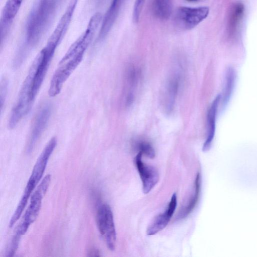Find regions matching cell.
Masks as SVG:
<instances>
[{
	"mask_svg": "<svg viewBox=\"0 0 257 257\" xmlns=\"http://www.w3.org/2000/svg\"><path fill=\"white\" fill-rule=\"evenodd\" d=\"M235 80L234 71L231 67L228 68L226 74L225 84L223 90V104L225 105L232 93Z\"/></svg>",
	"mask_w": 257,
	"mask_h": 257,
	"instance_id": "16",
	"label": "cell"
},
{
	"mask_svg": "<svg viewBox=\"0 0 257 257\" xmlns=\"http://www.w3.org/2000/svg\"><path fill=\"white\" fill-rule=\"evenodd\" d=\"M201 188V177L199 173H198L194 182V191L191 198L186 206L180 212L178 217L183 219L188 216L194 210L196 206L200 195Z\"/></svg>",
	"mask_w": 257,
	"mask_h": 257,
	"instance_id": "14",
	"label": "cell"
},
{
	"mask_svg": "<svg viewBox=\"0 0 257 257\" xmlns=\"http://www.w3.org/2000/svg\"><path fill=\"white\" fill-rule=\"evenodd\" d=\"M186 1L188 2H197L200 0H186Z\"/></svg>",
	"mask_w": 257,
	"mask_h": 257,
	"instance_id": "22",
	"label": "cell"
},
{
	"mask_svg": "<svg viewBox=\"0 0 257 257\" xmlns=\"http://www.w3.org/2000/svg\"><path fill=\"white\" fill-rule=\"evenodd\" d=\"M21 237V235L20 234L16 232H15L7 248L6 253L7 256H13L16 252L19 246Z\"/></svg>",
	"mask_w": 257,
	"mask_h": 257,
	"instance_id": "18",
	"label": "cell"
},
{
	"mask_svg": "<svg viewBox=\"0 0 257 257\" xmlns=\"http://www.w3.org/2000/svg\"><path fill=\"white\" fill-rule=\"evenodd\" d=\"M89 256H99V251L95 248H91L88 252Z\"/></svg>",
	"mask_w": 257,
	"mask_h": 257,
	"instance_id": "21",
	"label": "cell"
},
{
	"mask_svg": "<svg viewBox=\"0 0 257 257\" xmlns=\"http://www.w3.org/2000/svg\"><path fill=\"white\" fill-rule=\"evenodd\" d=\"M57 7V0H35L25 26V41L14 61L15 67L23 62L27 51L40 41L50 23Z\"/></svg>",
	"mask_w": 257,
	"mask_h": 257,
	"instance_id": "2",
	"label": "cell"
},
{
	"mask_svg": "<svg viewBox=\"0 0 257 257\" xmlns=\"http://www.w3.org/2000/svg\"><path fill=\"white\" fill-rule=\"evenodd\" d=\"M96 220L98 231L104 238L107 248L110 250H114L116 245V233L113 213L108 204L102 203L98 206Z\"/></svg>",
	"mask_w": 257,
	"mask_h": 257,
	"instance_id": "4",
	"label": "cell"
},
{
	"mask_svg": "<svg viewBox=\"0 0 257 257\" xmlns=\"http://www.w3.org/2000/svg\"><path fill=\"white\" fill-rule=\"evenodd\" d=\"M142 156L138 153L135 158V163L142 181L143 192L148 194L158 182L159 175L156 168L142 161Z\"/></svg>",
	"mask_w": 257,
	"mask_h": 257,
	"instance_id": "8",
	"label": "cell"
},
{
	"mask_svg": "<svg viewBox=\"0 0 257 257\" xmlns=\"http://www.w3.org/2000/svg\"><path fill=\"white\" fill-rule=\"evenodd\" d=\"M51 181V176L47 175L32 194L30 203L25 212L22 222L17 227L16 232L21 235H24L30 225L36 219L41 209L42 199L47 191Z\"/></svg>",
	"mask_w": 257,
	"mask_h": 257,
	"instance_id": "3",
	"label": "cell"
},
{
	"mask_svg": "<svg viewBox=\"0 0 257 257\" xmlns=\"http://www.w3.org/2000/svg\"><path fill=\"white\" fill-rule=\"evenodd\" d=\"M23 0H7L0 20L1 42L2 44L9 29L17 15Z\"/></svg>",
	"mask_w": 257,
	"mask_h": 257,
	"instance_id": "10",
	"label": "cell"
},
{
	"mask_svg": "<svg viewBox=\"0 0 257 257\" xmlns=\"http://www.w3.org/2000/svg\"><path fill=\"white\" fill-rule=\"evenodd\" d=\"M220 99L221 95L219 94L212 101L208 110L207 137L203 146L202 150L203 151H207L209 149L214 137L216 113Z\"/></svg>",
	"mask_w": 257,
	"mask_h": 257,
	"instance_id": "12",
	"label": "cell"
},
{
	"mask_svg": "<svg viewBox=\"0 0 257 257\" xmlns=\"http://www.w3.org/2000/svg\"><path fill=\"white\" fill-rule=\"evenodd\" d=\"M0 86V103L1 111L2 112L6 101L8 92V82L6 78H4L1 80Z\"/></svg>",
	"mask_w": 257,
	"mask_h": 257,
	"instance_id": "20",
	"label": "cell"
},
{
	"mask_svg": "<svg viewBox=\"0 0 257 257\" xmlns=\"http://www.w3.org/2000/svg\"><path fill=\"white\" fill-rule=\"evenodd\" d=\"M135 148L138 153H141L149 158L153 159L155 156V151L152 145L145 141L137 142L135 145Z\"/></svg>",
	"mask_w": 257,
	"mask_h": 257,
	"instance_id": "17",
	"label": "cell"
},
{
	"mask_svg": "<svg viewBox=\"0 0 257 257\" xmlns=\"http://www.w3.org/2000/svg\"><path fill=\"white\" fill-rule=\"evenodd\" d=\"M126 90L125 97V103L130 105L133 102L134 99V90L137 87L139 80V73L134 66L128 68L126 72Z\"/></svg>",
	"mask_w": 257,
	"mask_h": 257,
	"instance_id": "13",
	"label": "cell"
},
{
	"mask_svg": "<svg viewBox=\"0 0 257 257\" xmlns=\"http://www.w3.org/2000/svg\"><path fill=\"white\" fill-rule=\"evenodd\" d=\"M181 82L179 73L175 72L169 79L163 97V103L165 111L170 113L173 110L178 95Z\"/></svg>",
	"mask_w": 257,
	"mask_h": 257,
	"instance_id": "11",
	"label": "cell"
},
{
	"mask_svg": "<svg viewBox=\"0 0 257 257\" xmlns=\"http://www.w3.org/2000/svg\"><path fill=\"white\" fill-rule=\"evenodd\" d=\"M57 145V139L52 138L46 145L34 166L30 177L25 188L33 192L41 180L48 160Z\"/></svg>",
	"mask_w": 257,
	"mask_h": 257,
	"instance_id": "6",
	"label": "cell"
},
{
	"mask_svg": "<svg viewBox=\"0 0 257 257\" xmlns=\"http://www.w3.org/2000/svg\"><path fill=\"white\" fill-rule=\"evenodd\" d=\"M153 12L157 18L162 20L168 19L172 13V0H153Z\"/></svg>",
	"mask_w": 257,
	"mask_h": 257,
	"instance_id": "15",
	"label": "cell"
},
{
	"mask_svg": "<svg viewBox=\"0 0 257 257\" xmlns=\"http://www.w3.org/2000/svg\"><path fill=\"white\" fill-rule=\"evenodd\" d=\"M209 12V9L207 7H180L175 12L174 23L180 29L190 30L204 20L207 17Z\"/></svg>",
	"mask_w": 257,
	"mask_h": 257,
	"instance_id": "5",
	"label": "cell"
},
{
	"mask_svg": "<svg viewBox=\"0 0 257 257\" xmlns=\"http://www.w3.org/2000/svg\"><path fill=\"white\" fill-rule=\"evenodd\" d=\"M102 18L100 13L94 14L90 18L85 30L62 57L50 81L48 90L50 96L54 97L60 92L65 81L81 63Z\"/></svg>",
	"mask_w": 257,
	"mask_h": 257,
	"instance_id": "1",
	"label": "cell"
},
{
	"mask_svg": "<svg viewBox=\"0 0 257 257\" xmlns=\"http://www.w3.org/2000/svg\"><path fill=\"white\" fill-rule=\"evenodd\" d=\"M145 1L146 0H136L133 11V19L135 23H137L140 19Z\"/></svg>",
	"mask_w": 257,
	"mask_h": 257,
	"instance_id": "19",
	"label": "cell"
},
{
	"mask_svg": "<svg viewBox=\"0 0 257 257\" xmlns=\"http://www.w3.org/2000/svg\"><path fill=\"white\" fill-rule=\"evenodd\" d=\"M177 204V195L176 193H174L166 210L163 213L157 215L147 227L146 230L147 235H155L167 226L174 213Z\"/></svg>",
	"mask_w": 257,
	"mask_h": 257,
	"instance_id": "9",
	"label": "cell"
},
{
	"mask_svg": "<svg viewBox=\"0 0 257 257\" xmlns=\"http://www.w3.org/2000/svg\"><path fill=\"white\" fill-rule=\"evenodd\" d=\"M51 113V106L48 103L44 104L37 111L26 146L28 154L31 153L34 150L48 123Z\"/></svg>",
	"mask_w": 257,
	"mask_h": 257,
	"instance_id": "7",
	"label": "cell"
}]
</instances>
